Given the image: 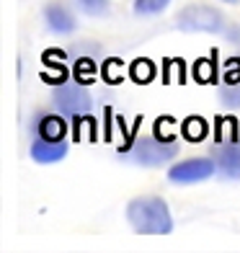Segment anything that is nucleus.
<instances>
[{
    "mask_svg": "<svg viewBox=\"0 0 240 253\" xmlns=\"http://www.w3.org/2000/svg\"><path fill=\"white\" fill-rule=\"evenodd\" d=\"M181 132H184V137L189 142H201L204 137H207L209 126H207V122H204L201 117H189L184 124H181Z\"/></svg>",
    "mask_w": 240,
    "mask_h": 253,
    "instance_id": "obj_10",
    "label": "nucleus"
},
{
    "mask_svg": "<svg viewBox=\"0 0 240 253\" xmlns=\"http://www.w3.org/2000/svg\"><path fill=\"white\" fill-rule=\"evenodd\" d=\"M170 5V0H134V13L137 16H155L160 10H165Z\"/></svg>",
    "mask_w": 240,
    "mask_h": 253,
    "instance_id": "obj_11",
    "label": "nucleus"
},
{
    "mask_svg": "<svg viewBox=\"0 0 240 253\" xmlns=\"http://www.w3.org/2000/svg\"><path fill=\"white\" fill-rule=\"evenodd\" d=\"M222 3H230V5H235V3H240V0H222Z\"/></svg>",
    "mask_w": 240,
    "mask_h": 253,
    "instance_id": "obj_15",
    "label": "nucleus"
},
{
    "mask_svg": "<svg viewBox=\"0 0 240 253\" xmlns=\"http://www.w3.org/2000/svg\"><path fill=\"white\" fill-rule=\"evenodd\" d=\"M176 26L181 31H207V34H220L225 29V18L217 8L204 5V3H194L186 5L176 18Z\"/></svg>",
    "mask_w": 240,
    "mask_h": 253,
    "instance_id": "obj_2",
    "label": "nucleus"
},
{
    "mask_svg": "<svg viewBox=\"0 0 240 253\" xmlns=\"http://www.w3.org/2000/svg\"><path fill=\"white\" fill-rule=\"evenodd\" d=\"M155 78V65L150 60H137L132 65V80L134 83H150Z\"/></svg>",
    "mask_w": 240,
    "mask_h": 253,
    "instance_id": "obj_12",
    "label": "nucleus"
},
{
    "mask_svg": "<svg viewBox=\"0 0 240 253\" xmlns=\"http://www.w3.org/2000/svg\"><path fill=\"white\" fill-rule=\"evenodd\" d=\"M78 5L88 16H104L109 10V0H78Z\"/></svg>",
    "mask_w": 240,
    "mask_h": 253,
    "instance_id": "obj_13",
    "label": "nucleus"
},
{
    "mask_svg": "<svg viewBox=\"0 0 240 253\" xmlns=\"http://www.w3.org/2000/svg\"><path fill=\"white\" fill-rule=\"evenodd\" d=\"M37 132H39V137H44V140H54V142H57V140H62V137H65L67 124H65V119L49 114V117H41V119H39Z\"/></svg>",
    "mask_w": 240,
    "mask_h": 253,
    "instance_id": "obj_9",
    "label": "nucleus"
},
{
    "mask_svg": "<svg viewBox=\"0 0 240 253\" xmlns=\"http://www.w3.org/2000/svg\"><path fill=\"white\" fill-rule=\"evenodd\" d=\"M217 170L230 181H240V142H230V145L220 147V153H217Z\"/></svg>",
    "mask_w": 240,
    "mask_h": 253,
    "instance_id": "obj_8",
    "label": "nucleus"
},
{
    "mask_svg": "<svg viewBox=\"0 0 240 253\" xmlns=\"http://www.w3.org/2000/svg\"><path fill=\"white\" fill-rule=\"evenodd\" d=\"M75 78H78V83H93V78H96V67L90 60H83L78 65V70H75Z\"/></svg>",
    "mask_w": 240,
    "mask_h": 253,
    "instance_id": "obj_14",
    "label": "nucleus"
},
{
    "mask_svg": "<svg viewBox=\"0 0 240 253\" xmlns=\"http://www.w3.org/2000/svg\"><path fill=\"white\" fill-rule=\"evenodd\" d=\"M44 21L54 34H73L78 29V21L70 13V8L62 5V3H49L44 8Z\"/></svg>",
    "mask_w": 240,
    "mask_h": 253,
    "instance_id": "obj_6",
    "label": "nucleus"
},
{
    "mask_svg": "<svg viewBox=\"0 0 240 253\" xmlns=\"http://www.w3.org/2000/svg\"><path fill=\"white\" fill-rule=\"evenodd\" d=\"M217 163L209 158H189V160H181V163L170 166L168 168V181L170 183H199V181H207L214 176Z\"/></svg>",
    "mask_w": 240,
    "mask_h": 253,
    "instance_id": "obj_4",
    "label": "nucleus"
},
{
    "mask_svg": "<svg viewBox=\"0 0 240 253\" xmlns=\"http://www.w3.org/2000/svg\"><path fill=\"white\" fill-rule=\"evenodd\" d=\"M67 155V145L65 140H44V137H37L31 145V158L37 160V163H60V160Z\"/></svg>",
    "mask_w": 240,
    "mask_h": 253,
    "instance_id": "obj_7",
    "label": "nucleus"
},
{
    "mask_svg": "<svg viewBox=\"0 0 240 253\" xmlns=\"http://www.w3.org/2000/svg\"><path fill=\"white\" fill-rule=\"evenodd\" d=\"M127 220L140 235H168L173 230L168 204L160 197H137L127 204Z\"/></svg>",
    "mask_w": 240,
    "mask_h": 253,
    "instance_id": "obj_1",
    "label": "nucleus"
},
{
    "mask_svg": "<svg viewBox=\"0 0 240 253\" xmlns=\"http://www.w3.org/2000/svg\"><path fill=\"white\" fill-rule=\"evenodd\" d=\"M178 155V145L173 142H165V140H153V137H142L140 142L132 147V155L129 160L137 166H145V168H158V166H165L168 160H173Z\"/></svg>",
    "mask_w": 240,
    "mask_h": 253,
    "instance_id": "obj_3",
    "label": "nucleus"
},
{
    "mask_svg": "<svg viewBox=\"0 0 240 253\" xmlns=\"http://www.w3.org/2000/svg\"><path fill=\"white\" fill-rule=\"evenodd\" d=\"M54 103H57V109L65 111V114H75V117H80V114H88L90 109H93V101H90V96L85 93L83 88H78V85H57L54 90Z\"/></svg>",
    "mask_w": 240,
    "mask_h": 253,
    "instance_id": "obj_5",
    "label": "nucleus"
}]
</instances>
